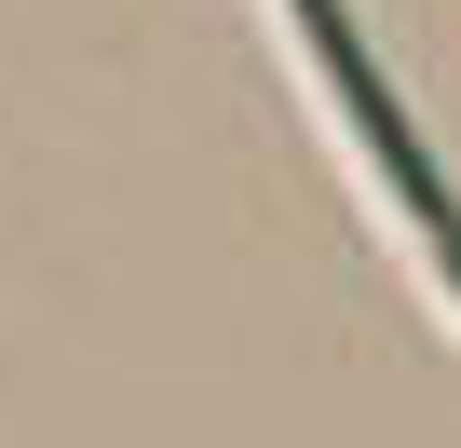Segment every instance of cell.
I'll return each mask as SVG.
<instances>
[{
  "label": "cell",
  "mask_w": 461,
  "mask_h": 448,
  "mask_svg": "<svg viewBox=\"0 0 461 448\" xmlns=\"http://www.w3.org/2000/svg\"><path fill=\"white\" fill-rule=\"evenodd\" d=\"M299 14V41H312V82H326V109L353 123V150L380 163V190H393V217L420 232V259H434V286L461 299V204H447V177L420 163V136H407V109H393V82H380V55L353 41V14L339 0H285Z\"/></svg>",
  "instance_id": "obj_1"
}]
</instances>
